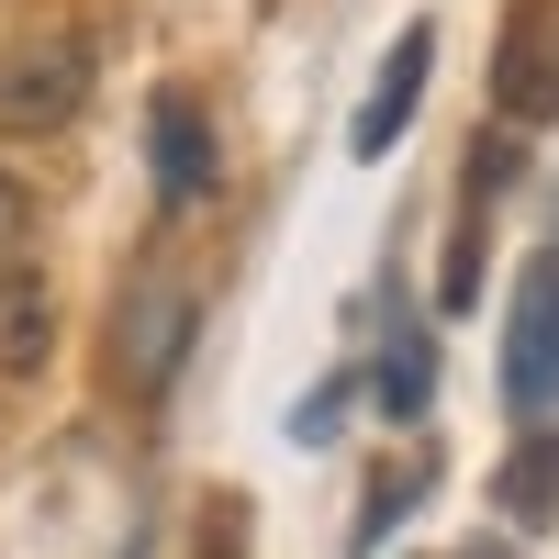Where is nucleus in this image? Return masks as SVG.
<instances>
[{"mask_svg":"<svg viewBox=\"0 0 559 559\" xmlns=\"http://www.w3.org/2000/svg\"><path fill=\"white\" fill-rule=\"evenodd\" d=\"M90 112V45L79 34H12L0 45V134H57Z\"/></svg>","mask_w":559,"mask_h":559,"instance_id":"1","label":"nucleus"},{"mask_svg":"<svg viewBox=\"0 0 559 559\" xmlns=\"http://www.w3.org/2000/svg\"><path fill=\"white\" fill-rule=\"evenodd\" d=\"M503 403L526 426H559V247L526 258L515 280V324H503Z\"/></svg>","mask_w":559,"mask_h":559,"instance_id":"2","label":"nucleus"},{"mask_svg":"<svg viewBox=\"0 0 559 559\" xmlns=\"http://www.w3.org/2000/svg\"><path fill=\"white\" fill-rule=\"evenodd\" d=\"M492 102L515 134L559 123V0H515V23H503V57H492Z\"/></svg>","mask_w":559,"mask_h":559,"instance_id":"3","label":"nucleus"},{"mask_svg":"<svg viewBox=\"0 0 559 559\" xmlns=\"http://www.w3.org/2000/svg\"><path fill=\"white\" fill-rule=\"evenodd\" d=\"M426 68H437V34H426V23H403V45L381 57V79H369V102H358V134H347L358 157H392L403 134H414V102H426Z\"/></svg>","mask_w":559,"mask_h":559,"instance_id":"4","label":"nucleus"},{"mask_svg":"<svg viewBox=\"0 0 559 559\" xmlns=\"http://www.w3.org/2000/svg\"><path fill=\"white\" fill-rule=\"evenodd\" d=\"M146 157H157V202H213V123L191 90H157V123H146Z\"/></svg>","mask_w":559,"mask_h":559,"instance_id":"5","label":"nucleus"},{"mask_svg":"<svg viewBox=\"0 0 559 559\" xmlns=\"http://www.w3.org/2000/svg\"><path fill=\"white\" fill-rule=\"evenodd\" d=\"M179 347H191V292H179V280H146V292L123 302V381L134 392H168Z\"/></svg>","mask_w":559,"mask_h":559,"instance_id":"6","label":"nucleus"},{"mask_svg":"<svg viewBox=\"0 0 559 559\" xmlns=\"http://www.w3.org/2000/svg\"><path fill=\"white\" fill-rule=\"evenodd\" d=\"M45 347H57V302L23 258H0V381H34Z\"/></svg>","mask_w":559,"mask_h":559,"instance_id":"7","label":"nucleus"},{"mask_svg":"<svg viewBox=\"0 0 559 559\" xmlns=\"http://www.w3.org/2000/svg\"><path fill=\"white\" fill-rule=\"evenodd\" d=\"M503 515L515 526H559V426H526L503 459Z\"/></svg>","mask_w":559,"mask_h":559,"instance_id":"8","label":"nucleus"},{"mask_svg":"<svg viewBox=\"0 0 559 559\" xmlns=\"http://www.w3.org/2000/svg\"><path fill=\"white\" fill-rule=\"evenodd\" d=\"M426 392H437V347H426V324H392V336H381V381H369V403H381L392 426H414V414H426Z\"/></svg>","mask_w":559,"mask_h":559,"instance_id":"9","label":"nucleus"},{"mask_svg":"<svg viewBox=\"0 0 559 559\" xmlns=\"http://www.w3.org/2000/svg\"><path fill=\"white\" fill-rule=\"evenodd\" d=\"M23 247H34V191L0 168V258H23Z\"/></svg>","mask_w":559,"mask_h":559,"instance_id":"10","label":"nucleus"},{"mask_svg":"<svg viewBox=\"0 0 559 559\" xmlns=\"http://www.w3.org/2000/svg\"><path fill=\"white\" fill-rule=\"evenodd\" d=\"M202 559H247V526H236V503H224V515L202 526Z\"/></svg>","mask_w":559,"mask_h":559,"instance_id":"11","label":"nucleus"}]
</instances>
